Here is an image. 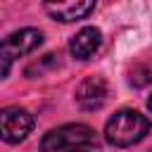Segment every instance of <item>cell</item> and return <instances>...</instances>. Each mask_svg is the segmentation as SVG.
I'll return each mask as SVG.
<instances>
[{"instance_id":"cell-9","label":"cell","mask_w":152,"mask_h":152,"mask_svg":"<svg viewBox=\"0 0 152 152\" xmlns=\"http://www.w3.org/2000/svg\"><path fill=\"white\" fill-rule=\"evenodd\" d=\"M147 107H150V112H152V95H150V100H147Z\"/></svg>"},{"instance_id":"cell-2","label":"cell","mask_w":152,"mask_h":152,"mask_svg":"<svg viewBox=\"0 0 152 152\" xmlns=\"http://www.w3.org/2000/svg\"><path fill=\"white\" fill-rule=\"evenodd\" d=\"M97 142V135L86 124H66L59 128H52L40 140V152H64L74 147H90Z\"/></svg>"},{"instance_id":"cell-5","label":"cell","mask_w":152,"mask_h":152,"mask_svg":"<svg viewBox=\"0 0 152 152\" xmlns=\"http://www.w3.org/2000/svg\"><path fill=\"white\" fill-rule=\"evenodd\" d=\"M43 5L52 19L69 24V21L88 17L95 7V0H43Z\"/></svg>"},{"instance_id":"cell-3","label":"cell","mask_w":152,"mask_h":152,"mask_svg":"<svg viewBox=\"0 0 152 152\" xmlns=\"http://www.w3.org/2000/svg\"><path fill=\"white\" fill-rule=\"evenodd\" d=\"M40 43H43V33H40L38 28H19V31L10 33V36L0 43V81L10 74L12 64H14L19 57L33 52Z\"/></svg>"},{"instance_id":"cell-6","label":"cell","mask_w":152,"mask_h":152,"mask_svg":"<svg viewBox=\"0 0 152 152\" xmlns=\"http://www.w3.org/2000/svg\"><path fill=\"white\" fill-rule=\"evenodd\" d=\"M107 95H109V88H107V81L102 76H90L76 88V102L86 112L100 109L107 102Z\"/></svg>"},{"instance_id":"cell-1","label":"cell","mask_w":152,"mask_h":152,"mask_svg":"<svg viewBox=\"0 0 152 152\" xmlns=\"http://www.w3.org/2000/svg\"><path fill=\"white\" fill-rule=\"evenodd\" d=\"M150 131V119L135 109H121L116 112L107 126H104V138L107 142L116 145V147H128L140 142Z\"/></svg>"},{"instance_id":"cell-7","label":"cell","mask_w":152,"mask_h":152,"mask_svg":"<svg viewBox=\"0 0 152 152\" xmlns=\"http://www.w3.org/2000/svg\"><path fill=\"white\" fill-rule=\"evenodd\" d=\"M100 45H102V33H100V28L86 26V28H81V31L71 38L69 50H71V55H74L76 59H90V57L100 50Z\"/></svg>"},{"instance_id":"cell-8","label":"cell","mask_w":152,"mask_h":152,"mask_svg":"<svg viewBox=\"0 0 152 152\" xmlns=\"http://www.w3.org/2000/svg\"><path fill=\"white\" fill-rule=\"evenodd\" d=\"M64 152H88V147H74V150H64Z\"/></svg>"},{"instance_id":"cell-4","label":"cell","mask_w":152,"mask_h":152,"mask_svg":"<svg viewBox=\"0 0 152 152\" xmlns=\"http://www.w3.org/2000/svg\"><path fill=\"white\" fill-rule=\"evenodd\" d=\"M33 128V116L21 107L0 109V138L5 142H21Z\"/></svg>"}]
</instances>
